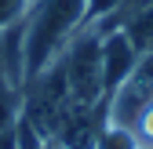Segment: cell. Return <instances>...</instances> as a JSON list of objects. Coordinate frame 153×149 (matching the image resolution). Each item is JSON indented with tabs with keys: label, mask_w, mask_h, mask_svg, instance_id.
<instances>
[{
	"label": "cell",
	"mask_w": 153,
	"mask_h": 149,
	"mask_svg": "<svg viewBox=\"0 0 153 149\" xmlns=\"http://www.w3.org/2000/svg\"><path fill=\"white\" fill-rule=\"evenodd\" d=\"M88 22V0H33L26 15V80L55 62Z\"/></svg>",
	"instance_id": "cell-1"
},
{
	"label": "cell",
	"mask_w": 153,
	"mask_h": 149,
	"mask_svg": "<svg viewBox=\"0 0 153 149\" xmlns=\"http://www.w3.org/2000/svg\"><path fill=\"white\" fill-rule=\"evenodd\" d=\"M66 73V91L80 105H102L106 102V80H102V29L84 22L69 36V44L59 55Z\"/></svg>",
	"instance_id": "cell-2"
},
{
	"label": "cell",
	"mask_w": 153,
	"mask_h": 149,
	"mask_svg": "<svg viewBox=\"0 0 153 149\" xmlns=\"http://www.w3.org/2000/svg\"><path fill=\"white\" fill-rule=\"evenodd\" d=\"M139 47L135 40L128 36L124 26H113V29H102V80H106V95L113 87H120L139 66Z\"/></svg>",
	"instance_id": "cell-3"
},
{
	"label": "cell",
	"mask_w": 153,
	"mask_h": 149,
	"mask_svg": "<svg viewBox=\"0 0 153 149\" xmlns=\"http://www.w3.org/2000/svg\"><path fill=\"white\" fill-rule=\"evenodd\" d=\"M18 124H22V87L0 77V145H15L11 135H18Z\"/></svg>",
	"instance_id": "cell-4"
},
{
	"label": "cell",
	"mask_w": 153,
	"mask_h": 149,
	"mask_svg": "<svg viewBox=\"0 0 153 149\" xmlns=\"http://www.w3.org/2000/svg\"><path fill=\"white\" fill-rule=\"evenodd\" d=\"M91 149H142V145H139V138H135L131 127H120V124H109L106 120L99 127V135H95Z\"/></svg>",
	"instance_id": "cell-5"
},
{
	"label": "cell",
	"mask_w": 153,
	"mask_h": 149,
	"mask_svg": "<svg viewBox=\"0 0 153 149\" xmlns=\"http://www.w3.org/2000/svg\"><path fill=\"white\" fill-rule=\"evenodd\" d=\"M120 7H124V0H88V22H91V26H102V22H109Z\"/></svg>",
	"instance_id": "cell-6"
},
{
	"label": "cell",
	"mask_w": 153,
	"mask_h": 149,
	"mask_svg": "<svg viewBox=\"0 0 153 149\" xmlns=\"http://www.w3.org/2000/svg\"><path fill=\"white\" fill-rule=\"evenodd\" d=\"M29 4L33 0H0V29L22 22V18L29 15Z\"/></svg>",
	"instance_id": "cell-7"
},
{
	"label": "cell",
	"mask_w": 153,
	"mask_h": 149,
	"mask_svg": "<svg viewBox=\"0 0 153 149\" xmlns=\"http://www.w3.org/2000/svg\"><path fill=\"white\" fill-rule=\"evenodd\" d=\"M131 131H135V138H139V145H142V149H153V102H149L142 113L135 117Z\"/></svg>",
	"instance_id": "cell-8"
}]
</instances>
